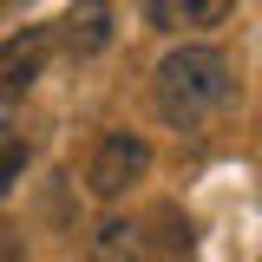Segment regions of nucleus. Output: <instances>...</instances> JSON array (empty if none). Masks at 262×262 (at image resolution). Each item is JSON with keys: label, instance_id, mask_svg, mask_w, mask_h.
<instances>
[{"label": "nucleus", "instance_id": "nucleus-1", "mask_svg": "<svg viewBox=\"0 0 262 262\" xmlns=\"http://www.w3.org/2000/svg\"><path fill=\"white\" fill-rule=\"evenodd\" d=\"M229 98H236V66H229L223 46L184 39V46H170L158 59V72H151V105H158V118L170 131L210 125Z\"/></svg>", "mask_w": 262, "mask_h": 262}, {"label": "nucleus", "instance_id": "nucleus-2", "mask_svg": "<svg viewBox=\"0 0 262 262\" xmlns=\"http://www.w3.org/2000/svg\"><path fill=\"white\" fill-rule=\"evenodd\" d=\"M144 170H151V138L144 131H105L85 158V190L98 203H118L131 184H144Z\"/></svg>", "mask_w": 262, "mask_h": 262}, {"label": "nucleus", "instance_id": "nucleus-3", "mask_svg": "<svg viewBox=\"0 0 262 262\" xmlns=\"http://www.w3.org/2000/svg\"><path fill=\"white\" fill-rule=\"evenodd\" d=\"M53 39H59V27H27L13 39H0V105H13V98L33 92V79L53 59Z\"/></svg>", "mask_w": 262, "mask_h": 262}, {"label": "nucleus", "instance_id": "nucleus-4", "mask_svg": "<svg viewBox=\"0 0 262 262\" xmlns=\"http://www.w3.org/2000/svg\"><path fill=\"white\" fill-rule=\"evenodd\" d=\"M118 39V13H112V0H72L59 13V46L72 59H98L105 46Z\"/></svg>", "mask_w": 262, "mask_h": 262}, {"label": "nucleus", "instance_id": "nucleus-5", "mask_svg": "<svg viewBox=\"0 0 262 262\" xmlns=\"http://www.w3.org/2000/svg\"><path fill=\"white\" fill-rule=\"evenodd\" d=\"M138 7H144V20L158 33H210L229 20L236 0H138Z\"/></svg>", "mask_w": 262, "mask_h": 262}, {"label": "nucleus", "instance_id": "nucleus-6", "mask_svg": "<svg viewBox=\"0 0 262 262\" xmlns=\"http://www.w3.org/2000/svg\"><path fill=\"white\" fill-rule=\"evenodd\" d=\"M85 262H144V223L131 216H105L85 243Z\"/></svg>", "mask_w": 262, "mask_h": 262}, {"label": "nucleus", "instance_id": "nucleus-7", "mask_svg": "<svg viewBox=\"0 0 262 262\" xmlns=\"http://www.w3.org/2000/svg\"><path fill=\"white\" fill-rule=\"evenodd\" d=\"M20 177H27V144H13V138H7V144H0V196L13 190Z\"/></svg>", "mask_w": 262, "mask_h": 262}, {"label": "nucleus", "instance_id": "nucleus-8", "mask_svg": "<svg viewBox=\"0 0 262 262\" xmlns=\"http://www.w3.org/2000/svg\"><path fill=\"white\" fill-rule=\"evenodd\" d=\"M0 262H20V229L0 223Z\"/></svg>", "mask_w": 262, "mask_h": 262}]
</instances>
